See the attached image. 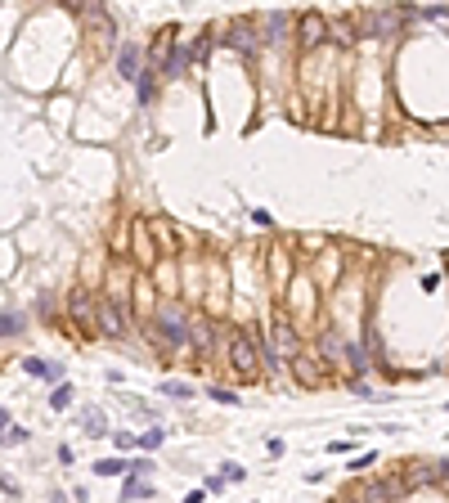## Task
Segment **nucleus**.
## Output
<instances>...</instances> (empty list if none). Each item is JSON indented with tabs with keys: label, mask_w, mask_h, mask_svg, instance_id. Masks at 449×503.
Returning <instances> with one entry per match:
<instances>
[{
	"label": "nucleus",
	"mask_w": 449,
	"mask_h": 503,
	"mask_svg": "<svg viewBox=\"0 0 449 503\" xmlns=\"http://www.w3.org/2000/svg\"><path fill=\"white\" fill-rule=\"evenodd\" d=\"M189 63H193V50H189V45H185V50H171V54H166V77H185V72H189Z\"/></svg>",
	"instance_id": "obj_13"
},
{
	"label": "nucleus",
	"mask_w": 449,
	"mask_h": 503,
	"mask_svg": "<svg viewBox=\"0 0 449 503\" xmlns=\"http://www.w3.org/2000/svg\"><path fill=\"white\" fill-rule=\"evenodd\" d=\"M99 328H104L108 337H126V328H130V305L117 301V297H104V301H99Z\"/></svg>",
	"instance_id": "obj_3"
},
{
	"label": "nucleus",
	"mask_w": 449,
	"mask_h": 503,
	"mask_svg": "<svg viewBox=\"0 0 449 503\" xmlns=\"http://www.w3.org/2000/svg\"><path fill=\"white\" fill-rule=\"evenodd\" d=\"M427 18H449V9H445V5H431V9H427Z\"/></svg>",
	"instance_id": "obj_31"
},
{
	"label": "nucleus",
	"mask_w": 449,
	"mask_h": 503,
	"mask_svg": "<svg viewBox=\"0 0 449 503\" xmlns=\"http://www.w3.org/2000/svg\"><path fill=\"white\" fill-rule=\"evenodd\" d=\"M211 400H221V404H234L238 396H234V391H221V387H211Z\"/></svg>",
	"instance_id": "obj_30"
},
{
	"label": "nucleus",
	"mask_w": 449,
	"mask_h": 503,
	"mask_svg": "<svg viewBox=\"0 0 449 503\" xmlns=\"http://www.w3.org/2000/svg\"><path fill=\"white\" fill-rule=\"evenodd\" d=\"M297 36H301V45L306 50H314V45H324L333 36V23L324 18V14H301L297 18Z\"/></svg>",
	"instance_id": "obj_5"
},
{
	"label": "nucleus",
	"mask_w": 449,
	"mask_h": 503,
	"mask_svg": "<svg viewBox=\"0 0 449 503\" xmlns=\"http://www.w3.org/2000/svg\"><path fill=\"white\" fill-rule=\"evenodd\" d=\"M23 369H27L32 377H50V382L63 377V364H45V360H23Z\"/></svg>",
	"instance_id": "obj_16"
},
{
	"label": "nucleus",
	"mask_w": 449,
	"mask_h": 503,
	"mask_svg": "<svg viewBox=\"0 0 449 503\" xmlns=\"http://www.w3.org/2000/svg\"><path fill=\"white\" fill-rule=\"evenodd\" d=\"M81 427H86V432H94V436H104V413H99V409L81 413Z\"/></svg>",
	"instance_id": "obj_18"
},
{
	"label": "nucleus",
	"mask_w": 449,
	"mask_h": 503,
	"mask_svg": "<svg viewBox=\"0 0 449 503\" xmlns=\"http://www.w3.org/2000/svg\"><path fill=\"white\" fill-rule=\"evenodd\" d=\"M288 28H293V18H288V14H265V18H261V41L278 45V41L288 36Z\"/></svg>",
	"instance_id": "obj_10"
},
{
	"label": "nucleus",
	"mask_w": 449,
	"mask_h": 503,
	"mask_svg": "<svg viewBox=\"0 0 449 503\" xmlns=\"http://www.w3.org/2000/svg\"><path fill=\"white\" fill-rule=\"evenodd\" d=\"M229 364H234L238 373H257L261 351H257V341H252V333H229Z\"/></svg>",
	"instance_id": "obj_4"
},
{
	"label": "nucleus",
	"mask_w": 449,
	"mask_h": 503,
	"mask_svg": "<svg viewBox=\"0 0 449 503\" xmlns=\"http://www.w3.org/2000/svg\"><path fill=\"white\" fill-rule=\"evenodd\" d=\"M211 337H216V333H211V319H202V315H198V319H189V346L211 351Z\"/></svg>",
	"instance_id": "obj_11"
},
{
	"label": "nucleus",
	"mask_w": 449,
	"mask_h": 503,
	"mask_svg": "<svg viewBox=\"0 0 449 503\" xmlns=\"http://www.w3.org/2000/svg\"><path fill=\"white\" fill-rule=\"evenodd\" d=\"M319 351H324V360H342V355H346L350 346H346V341L333 333V328H324V337H319Z\"/></svg>",
	"instance_id": "obj_14"
},
{
	"label": "nucleus",
	"mask_w": 449,
	"mask_h": 503,
	"mask_svg": "<svg viewBox=\"0 0 449 503\" xmlns=\"http://www.w3.org/2000/svg\"><path fill=\"white\" fill-rule=\"evenodd\" d=\"M113 440H117V449H135V445H140V436H126V432L113 436Z\"/></svg>",
	"instance_id": "obj_29"
},
{
	"label": "nucleus",
	"mask_w": 449,
	"mask_h": 503,
	"mask_svg": "<svg viewBox=\"0 0 449 503\" xmlns=\"http://www.w3.org/2000/svg\"><path fill=\"white\" fill-rule=\"evenodd\" d=\"M144 495H149V485H144V481H126V499H144Z\"/></svg>",
	"instance_id": "obj_26"
},
{
	"label": "nucleus",
	"mask_w": 449,
	"mask_h": 503,
	"mask_svg": "<svg viewBox=\"0 0 449 503\" xmlns=\"http://www.w3.org/2000/svg\"><path fill=\"white\" fill-rule=\"evenodd\" d=\"M395 499V485L386 481H364L359 485V503H391Z\"/></svg>",
	"instance_id": "obj_12"
},
{
	"label": "nucleus",
	"mask_w": 449,
	"mask_h": 503,
	"mask_svg": "<svg viewBox=\"0 0 449 503\" xmlns=\"http://www.w3.org/2000/svg\"><path fill=\"white\" fill-rule=\"evenodd\" d=\"M162 440H166V432H162V427H153V432H144V436H140V449H157Z\"/></svg>",
	"instance_id": "obj_20"
},
{
	"label": "nucleus",
	"mask_w": 449,
	"mask_h": 503,
	"mask_svg": "<svg viewBox=\"0 0 449 503\" xmlns=\"http://www.w3.org/2000/svg\"><path fill=\"white\" fill-rule=\"evenodd\" d=\"M221 476H225V481H242V476H247V472H242L238 463H225V468H221Z\"/></svg>",
	"instance_id": "obj_25"
},
{
	"label": "nucleus",
	"mask_w": 449,
	"mask_h": 503,
	"mask_svg": "<svg viewBox=\"0 0 449 503\" xmlns=\"http://www.w3.org/2000/svg\"><path fill=\"white\" fill-rule=\"evenodd\" d=\"M149 472H153V468H149L144 459H140V463H126V476H149Z\"/></svg>",
	"instance_id": "obj_28"
},
{
	"label": "nucleus",
	"mask_w": 449,
	"mask_h": 503,
	"mask_svg": "<svg viewBox=\"0 0 449 503\" xmlns=\"http://www.w3.org/2000/svg\"><path fill=\"white\" fill-rule=\"evenodd\" d=\"M162 391H166V396H176V400L193 396V387H189V382H162Z\"/></svg>",
	"instance_id": "obj_21"
},
{
	"label": "nucleus",
	"mask_w": 449,
	"mask_h": 503,
	"mask_svg": "<svg viewBox=\"0 0 449 503\" xmlns=\"http://www.w3.org/2000/svg\"><path fill=\"white\" fill-rule=\"evenodd\" d=\"M153 341L157 346H185L189 341V315L180 310V305H157V315H153Z\"/></svg>",
	"instance_id": "obj_1"
},
{
	"label": "nucleus",
	"mask_w": 449,
	"mask_h": 503,
	"mask_svg": "<svg viewBox=\"0 0 449 503\" xmlns=\"http://www.w3.org/2000/svg\"><path fill=\"white\" fill-rule=\"evenodd\" d=\"M0 333H5V337L23 333V315H14V310H9V305H5V328H0Z\"/></svg>",
	"instance_id": "obj_19"
},
{
	"label": "nucleus",
	"mask_w": 449,
	"mask_h": 503,
	"mask_svg": "<svg viewBox=\"0 0 449 503\" xmlns=\"http://www.w3.org/2000/svg\"><path fill=\"white\" fill-rule=\"evenodd\" d=\"M117 72H121L126 81H135V85H140L144 68H140V45H135V41H126V45L117 50Z\"/></svg>",
	"instance_id": "obj_8"
},
{
	"label": "nucleus",
	"mask_w": 449,
	"mask_h": 503,
	"mask_svg": "<svg viewBox=\"0 0 449 503\" xmlns=\"http://www.w3.org/2000/svg\"><path fill=\"white\" fill-rule=\"evenodd\" d=\"M225 36H229L225 45H234L238 54H257V45H261V36H257V23H252V18H234V23L225 28Z\"/></svg>",
	"instance_id": "obj_6"
},
{
	"label": "nucleus",
	"mask_w": 449,
	"mask_h": 503,
	"mask_svg": "<svg viewBox=\"0 0 449 503\" xmlns=\"http://www.w3.org/2000/svg\"><path fill=\"white\" fill-rule=\"evenodd\" d=\"M68 400H72V391H68V387H59L54 396H50V409H68Z\"/></svg>",
	"instance_id": "obj_24"
},
{
	"label": "nucleus",
	"mask_w": 449,
	"mask_h": 503,
	"mask_svg": "<svg viewBox=\"0 0 449 503\" xmlns=\"http://www.w3.org/2000/svg\"><path fill=\"white\" fill-rule=\"evenodd\" d=\"M94 472H99V476H117V472H126V463H113V459H108V463H94Z\"/></svg>",
	"instance_id": "obj_23"
},
{
	"label": "nucleus",
	"mask_w": 449,
	"mask_h": 503,
	"mask_svg": "<svg viewBox=\"0 0 449 503\" xmlns=\"http://www.w3.org/2000/svg\"><path fill=\"white\" fill-rule=\"evenodd\" d=\"M405 14H409V9H369V14H364L359 23H364V32H369V36H378V41H391V36L400 32V23H405Z\"/></svg>",
	"instance_id": "obj_2"
},
{
	"label": "nucleus",
	"mask_w": 449,
	"mask_h": 503,
	"mask_svg": "<svg viewBox=\"0 0 449 503\" xmlns=\"http://www.w3.org/2000/svg\"><path fill=\"white\" fill-rule=\"evenodd\" d=\"M333 36H337V45H355V23H350V18L333 23Z\"/></svg>",
	"instance_id": "obj_17"
},
{
	"label": "nucleus",
	"mask_w": 449,
	"mask_h": 503,
	"mask_svg": "<svg viewBox=\"0 0 449 503\" xmlns=\"http://www.w3.org/2000/svg\"><path fill=\"white\" fill-rule=\"evenodd\" d=\"M86 23H90L94 32H99V41H113V18H108L99 5H90V9H86Z\"/></svg>",
	"instance_id": "obj_15"
},
{
	"label": "nucleus",
	"mask_w": 449,
	"mask_h": 503,
	"mask_svg": "<svg viewBox=\"0 0 449 503\" xmlns=\"http://www.w3.org/2000/svg\"><path fill=\"white\" fill-rule=\"evenodd\" d=\"M319 364H324V360H319L314 351H297V355H293L297 377H301V382H310V387H314V382H324V369H319Z\"/></svg>",
	"instance_id": "obj_9"
},
{
	"label": "nucleus",
	"mask_w": 449,
	"mask_h": 503,
	"mask_svg": "<svg viewBox=\"0 0 449 503\" xmlns=\"http://www.w3.org/2000/svg\"><path fill=\"white\" fill-rule=\"evenodd\" d=\"M23 440H27V432H23V427H9V432H5V445H23Z\"/></svg>",
	"instance_id": "obj_27"
},
{
	"label": "nucleus",
	"mask_w": 449,
	"mask_h": 503,
	"mask_svg": "<svg viewBox=\"0 0 449 503\" xmlns=\"http://www.w3.org/2000/svg\"><path fill=\"white\" fill-rule=\"evenodd\" d=\"M68 315L77 319L81 333H90V328L99 324V301H94L90 292H72V297H68Z\"/></svg>",
	"instance_id": "obj_7"
},
{
	"label": "nucleus",
	"mask_w": 449,
	"mask_h": 503,
	"mask_svg": "<svg viewBox=\"0 0 449 503\" xmlns=\"http://www.w3.org/2000/svg\"><path fill=\"white\" fill-rule=\"evenodd\" d=\"M346 360H350V369H359V373L369 369V360H364V351H359V346H350V351H346Z\"/></svg>",
	"instance_id": "obj_22"
}]
</instances>
